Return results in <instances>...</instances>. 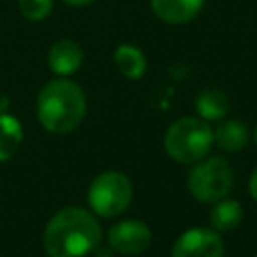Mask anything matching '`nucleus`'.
Here are the masks:
<instances>
[{"label": "nucleus", "mask_w": 257, "mask_h": 257, "mask_svg": "<svg viewBox=\"0 0 257 257\" xmlns=\"http://www.w3.org/2000/svg\"><path fill=\"white\" fill-rule=\"evenodd\" d=\"M22 143V126L12 114H0V163L8 161Z\"/></svg>", "instance_id": "4468645a"}, {"label": "nucleus", "mask_w": 257, "mask_h": 257, "mask_svg": "<svg viewBox=\"0 0 257 257\" xmlns=\"http://www.w3.org/2000/svg\"><path fill=\"white\" fill-rule=\"evenodd\" d=\"M98 221L80 207L58 211L44 229V249L50 257H84L100 243Z\"/></svg>", "instance_id": "f257e3e1"}, {"label": "nucleus", "mask_w": 257, "mask_h": 257, "mask_svg": "<svg viewBox=\"0 0 257 257\" xmlns=\"http://www.w3.org/2000/svg\"><path fill=\"white\" fill-rule=\"evenodd\" d=\"M209 221L213 225L215 231L221 233H229L233 229H237L243 221V209L237 201L233 199H225V201H215V207L211 209Z\"/></svg>", "instance_id": "f8f14e48"}, {"label": "nucleus", "mask_w": 257, "mask_h": 257, "mask_svg": "<svg viewBox=\"0 0 257 257\" xmlns=\"http://www.w3.org/2000/svg\"><path fill=\"white\" fill-rule=\"evenodd\" d=\"M108 245L122 255H139L151 245V229L137 219H126L110 227Z\"/></svg>", "instance_id": "0eeeda50"}, {"label": "nucleus", "mask_w": 257, "mask_h": 257, "mask_svg": "<svg viewBox=\"0 0 257 257\" xmlns=\"http://www.w3.org/2000/svg\"><path fill=\"white\" fill-rule=\"evenodd\" d=\"M205 6V0H151L153 14L167 24H187L195 20Z\"/></svg>", "instance_id": "1a4fd4ad"}, {"label": "nucleus", "mask_w": 257, "mask_h": 257, "mask_svg": "<svg viewBox=\"0 0 257 257\" xmlns=\"http://www.w3.org/2000/svg\"><path fill=\"white\" fill-rule=\"evenodd\" d=\"M213 139L223 151L237 153L241 151L249 141V131L241 120H225L213 131Z\"/></svg>", "instance_id": "ddd939ff"}, {"label": "nucleus", "mask_w": 257, "mask_h": 257, "mask_svg": "<svg viewBox=\"0 0 257 257\" xmlns=\"http://www.w3.org/2000/svg\"><path fill=\"white\" fill-rule=\"evenodd\" d=\"M195 108L205 120H221L229 112V98L221 88L209 86L197 94Z\"/></svg>", "instance_id": "9b49d317"}, {"label": "nucleus", "mask_w": 257, "mask_h": 257, "mask_svg": "<svg viewBox=\"0 0 257 257\" xmlns=\"http://www.w3.org/2000/svg\"><path fill=\"white\" fill-rule=\"evenodd\" d=\"M86 98L82 88L68 78L46 82L36 98V114L40 124L54 135L72 133L84 118Z\"/></svg>", "instance_id": "f03ea898"}, {"label": "nucleus", "mask_w": 257, "mask_h": 257, "mask_svg": "<svg viewBox=\"0 0 257 257\" xmlns=\"http://www.w3.org/2000/svg\"><path fill=\"white\" fill-rule=\"evenodd\" d=\"M62 2L68 6H86V4H92L94 0H62Z\"/></svg>", "instance_id": "f3484780"}, {"label": "nucleus", "mask_w": 257, "mask_h": 257, "mask_svg": "<svg viewBox=\"0 0 257 257\" xmlns=\"http://www.w3.org/2000/svg\"><path fill=\"white\" fill-rule=\"evenodd\" d=\"M16 2L20 14L30 22L44 20L54 8V0H16Z\"/></svg>", "instance_id": "2eb2a0df"}, {"label": "nucleus", "mask_w": 257, "mask_h": 257, "mask_svg": "<svg viewBox=\"0 0 257 257\" xmlns=\"http://www.w3.org/2000/svg\"><path fill=\"white\" fill-rule=\"evenodd\" d=\"M84 60L82 46L72 38H60L52 42L48 50V68L56 76H68L80 68Z\"/></svg>", "instance_id": "6e6552de"}, {"label": "nucleus", "mask_w": 257, "mask_h": 257, "mask_svg": "<svg viewBox=\"0 0 257 257\" xmlns=\"http://www.w3.org/2000/svg\"><path fill=\"white\" fill-rule=\"evenodd\" d=\"M249 193H251V197L257 201V169L253 171V175H251V179H249Z\"/></svg>", "instance_id": "dca6fc26"}, {"label": "nucleus", "mask_w": 257, "mask_h": 257, "mask_svg": "<svg viewBox=\"0 0 257 257\" xmlns=\"http://www.w3.org/2000/svg\"><path fill=\"white\" fill-rule=\"evenodd\" d=\"M213 128L201 116H183L165 133V151L177 163L201 161L213 145Z\"/></svg>", "instance_id": "7ed1b4c3"}, {"label": "nucleus", "mask_w": 257, "mask_h": 257, "mask_svg": "<svg viewBox=\"0 0 257 257\" xmlns=\"http://www.w3.org/2000/svg\"><path fill=\"white\" fill-rule=\"evenodd\" d=\"M253 137H255V143H257V126H255V135Z\"/></svg>", "instance_id": "a211bd4d"}, {"label": "nucleus", "mask_w": 257, "mask_h": 257, "mask_svg": "<svg viewBox=\"0 0 257 257\" xmlns=\"http://www.w3.org/2000/svg\"><path fill=\"white\" fill-rule=\"evenodd\" d=\"M255 257H257V255H255Z\"/></svg>", "instance_id": "6ab92c4d"}, {"label": "nucleus", "mask_w": 257, "mask_h": 257, "mask_svg": "<svg viewBox=\"0 0 257 257\" xmlns=\"http://www.w3.org/2000/svg\"><path fill=\"white\" fill-rule=\"evenodd\" d=\"M187 187L197 201L215 203L223 199L233 187V169L221 157H211L197 163L187 179Z\"/></svg>", "instance_id": "39448f33"}, {"label": "nucleus", "mask_w": 257, "mask_h": 257, "mask_svg": "<svg viewBox=\"0 0 257 257\" xmlns=\"http://www.w3.org/2000/svg\"><path fill=\"white\" fill-rule=\"evenodd\" d=\"M112 58H114V64L120 70V74L131 80H139L147 70L145 52L135 44H118L114 48Z\"/></svg>", "instance_id": "9d476101"}, {"label": "nucleus", "mask_w": 257, "mask_h": 257, "mask_svg": "<svg viewBox=\"0 0 257 257\" xmlns=\"http://www.w3.org/2000/svg\"><path fill=\"white\" fill-rule=\"evenodd\" d=\"M133 199V185L118 171H104L88 187V205L100 217L120 215Z\"/></svg>", "instance_id": "20e7f679"}, {"label": "nucleus", "mask_w": 257, "mask_h": 257, "mask_svg": "<svg viewBox=\"0 0 257 257\" xmlns=\"http://www.w3.org/2000/svg\"><path fill=\"white\" fill-rule=\"evenodd\" d=\"M225 247L215 229H189L173 245V257H223Z\"/></svg>", "instance_id": "423d86ee"}]
</instances>
